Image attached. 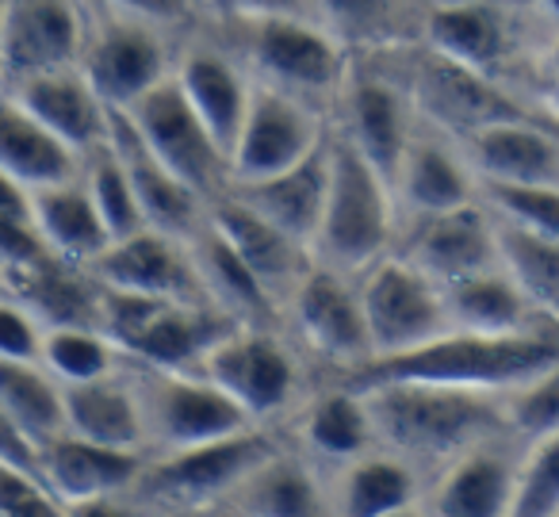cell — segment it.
Wrapping results in <instances>:
<instances>
[{
    "mask_svg": "<svg viewBox=\"0 0 559 517\" xmlns=\"http://www.w3.org/2000/svg\"><path fill=\"white\" fill-rule=\"evenodd\" d=\"M372 437V414H368V402L357 387L322 395L304 422V440L330 460H357V456H365V445Z\"/></svg>",
    "mask_w": 559,
    "mask_h": 517,
    "instance_id": "36",
    "label": "cell"
},
{
    "mask_svg": "<svg viewBox=\"0 0 559 517\" xmlns=\"http://www.w3.org/2000/svg\"><path fill=\"white\" fill-rule=\"evenodd\" d=\"M444 287V310H449L452 330H475V333H510L525 330L528 295L513 284L510 272L483 269L472 277H460Z\"/></svg>",
    "mask_w": 559,
    "mask_h": 517,
    "instance_id": "32",
    "label": "cell"
},
{
    "mask_svg": "<svg viewBox=\"0 0 559 517\" xmlns=\"http://www.w3.org/2000/svg\"><path fill=\"white\" fill-rule=\"evenodd\" d=\"M510 514H518V517L559 514V430L536 437L528 456L521 460Z\"/></svg>",
    "mask_w": 559,
    "mask_h": 517,
    "instance_id": "41",
    "label": "cell"
},
{
    "mask_svg": "<svg viewBox=\"0 0 559 517\" xmlns=\"http://www.w3.org/2000/svg\"><path fill=\"white\" fill-rule=\"evenodd\" d=\"M35 223L47 246L70 265H93L111 246V231L96 208L88 185H55L32 192Z\"/></svg>",
    "mask_w": 559,
    "mask_h": 517,
    "instance_id": "27",
    "label": "cell"
},
{
    "mask_svg": "<svg viewBox=\"0 0 559 517\" xmlns=\"http://www.w3.org/2000/svg\"><path fill=\"white\" fill-rule=\"evenodd\" d=\"M131 384L139 391L150 445L165 453L234 437L253 422V414L234 402L215 379L188 376L185 368H154Z\"/></svg>",
    "mask_w": 559,
    "mask_h": 517,
    "instance_id": "6",
    "label": "cell"
},
{
    "mask_svg": "<svg viewBox=\"0 0 559 517\" xmlns=\"http://www.w3.org/2000/svg\"><path fill=\"white\" fill-rule=\"evenodd\" d=\"M81 70L93 81L96 93L108 101V108L127 111L157 81H165V50L150 27L119 24L88 47Z\"/></svg>",
    "mask_w": 559,
    "mask_h": 517,
    "instance_id": "18",
    "label": "cell"
},
{
    "mask_svg": "<svg viewBox=\"0 0 559 517\" xmlns=\"http://www.w3.org/2000/svg\"><path fill=\"white\" fill-rule=\"evenodd\" d=\"M429 35H433V47L441 55L456 58V62L472 66V70L490 66L506 47L502 20L487 4H449V9H437L433 20H429Z\"/></svg>",
    "mask_w": 559,
    "mask_h": 517,
    "instance_id": "38",
    "label": "cell"
},
{
    "mask_svg": "<svg viewBox=\"0 0 559 517\" xmlns=\"http://www.w3.org/2000/svg\"><path fill=\"white\" fill-rule=\"evenodd\" d=\"M249 27V55L264 78L292 96H326L342 85V50L304 16L241 20Z\"/></svg>",
    "mask_w": 559,
    "mask_h": 517,
    "instance_id": "10",
    "label": "cell"
},
{
    "mask_svg": "<svg viewBox=\"0 0 559 517\" xmlns=\"http://www.w3.org/2000/svg\"><path fill=\"white\" fill-rule=\"evenodd\" d=\"M472 165L487 185H559V146L536 127L513 119L472 134Z\"/></svg>",
    "mask_w": 559,
    "mask_h": 517,
    "instance_id": "23",
    "label": "cell"
},
{
    "mask_svg": "<svg viewBox=\"0 0 559 517\" xmlns=\"http://www.w3.org/2000/svg\"><path fill=\"white\" fill-rule=\"evenodd\" d=\"M127 119L134 124V131L142 134L157 162H165L180 180L195 188L200 196L215 192L223 169H230L226 154L218 150V142L211 139V131L203 127V119L195 116L192 101L185 96L177 78H165L150 89L146 96L127 108Z\"/></svg>",
    "mask_w": 559,
    "mask_h": 517,
    "instance_id": "8",
    "label": "cell"
},
{
    "mask_svg": "<svg viewBox=\"0 0 559 517\" xmlns=\"http://www.w3.org/2000/svg\"><path fill=\"white\" fill-rule=\"evenodd\" d=\"M414 89H418V104L426 108V116H433L437 124L456 134L464 131L467 139L483 127L498 124V119H513V111L479 78V70L441 55V50L418 66Z\"/></svg>",
    "mask_w": 559,
    "mask_h": 517,
    "instance_id": "19",
    "label": "cell"
},
{
    "mask_svg": "<svg viewBox=\"0 0 559 517\" xmlns=\"http://www.w3.org/2000/svg\"><path fill=\"white\" fill-rule=\"evenodd\" d=\"M78 157L81 150L70 146L62 134H55L47 124L27 116L16 101H4V119H0V169H4V180H16L27 192L70 185L78 177Z\"/></svg>",
    "mask_w": 559,
    "mask_h": 517,
    "instance_id": "21",
    "label": "cell"
},
{
    "mask_svg": "<svg viewBox=\"0 0 559 517\" xmlns=\"http://www.w3.org/2000/svg\"><path fill=\"white\" fill-rule=\"evenodd\" d=\"M39 322L43 318L24 299L9 295L4 307H0V356L4 361H43L47 330Z\"/></svg>",
    "mask_w": 559,
    "mask_h": 517,
    "instance_id": "45",
    "label": "cell"
},
{
    "mask_svg": "<svg viewBox=\"0 0 559 517\" xmlns=\"http://www.w3.org/2000/svg\"><path fill=\"white\" fill-rule=\"evenodd\" d=\"M495 208L510 223L559 238V185H487Z\"/></svg>",
    "mask_w": 559,
    "mask_h": 517,
    "instance_id": "43",
    "label": "cell"
},
{
    "mask_svg": "<svg viewBox=\"0 0 559 517\" xmlns=\"http://www.w3.org/2000/svg\"><path fill=\"white\" fill-rule=\"evenodd\" d=\"M177 81L188 101H192L195 116L203 119L211 139L218 142V150H223L226 162H230L234 142H238L241 127H246V116H249V104H253V89H249L246 81H241V73L218 55H188Z\"/></svg>",
    "mask_w": 559,
    "mask_h": 517,
    "instance_id": "28",
    "label": "cell"
},
{
    "mask_svg": "<svg viewBox=\"0 0 559 517\" xmlns=\"http://www.w3.org/2000/svg\"><path fill=\"white\" fill-rule=\"evenodd\" d=\"M111 4L139 20H154V24H177L188 16V0H111Z\"/></svg>",
    "mask_w": 559,
    "mask_h": 517,
    "instance_id": "48",
    "label": "cell"
},
{
    "mask_svg": "<svg viewBox=\"0 0 559 517\" xmlns=\"http://www.w3.org/2000/svg\"><path fill=\"white\" fill-rule=\"evenodd\" d=\"M9 101H16L27 116L47 124L78 150H96L111 139V111L116 108H108V101L96 93L85 70L62 66V70L32 73L9 89Z\"/></svg>",
    "mask_w": 559,
    "mask_h": 517,
    "instance_id": "15",
    "label": "cell"
},
{
    "mask_svg": "<svg viewBox=\"0 0 559 517\" xmlns=\"http://www.w3.org/2000/svg\"><path fill=\"white\" fill-rule=\"evenodd\" d=\"M66 387V425L70 433L88 440H100L111 448H127L139 453L150 445L146 437V418H142V402L134 384L123 379H85V384H62Z\"/></svg>",
    "mask_w": 559,
    "mask_h": 517,
    "instance_id": "24",
    "label": "cell"
},
{
    "mask_svg": "<svg viewBox=\"0 0 559 517\" xmlns=\"http://www.w3.org/2000/svg\"><path fill=\"white\" fill-rule=\"evenodd\" d=\"M111 146H116L119 162L131 173V185L139 192L142 215L154 231L177 234V238H192L200 226V192L188 180H180L165 162H157L154 150L142 142L127 111H111Z\"/></svg>",
    "mask_w": 559,
    "mask_h": 517,
    "instance_id": "17",
    "label": "cell"
},
{
    "mask_svg": "<svg viewBox=\"0 0 559 517\" xmlns=\"http://www.w3.org/2000/svg\"><path fill=\"white\" fill-rule=\"evenodd\" d=\"M180 242L185 238H177V234L146 226V231L131 234V238L111 242L93 261V269L104 287H119V292L215 303L207 295V284H203L192 249H185Z\"/></svg>",
    "mask_w": 559,
    "mask_h": 517,
    "instance_id": "11",
    "label": "cell"
},
{
    "mask_svg": "<svg viewBox=\"0 0 559 517\" xmlns=\"http://www.w3.org/2000/svg\"><path fill=\"white\" fill-rule=\"evenodd\" d=\"M360 303H365L376 356L406 353L452 330L444 287H437V280L421 272L411 257L376 261L360 287Z\"/></svg>",
    "mask_w": 559,
    "mask_h": 517,
    "instance_id": "7",
    "label": "cell"
},
{
    "mask_svg": "<svg viewBox=\"0 0 559 517\" xmlns=\"http://www.w3.org/2000/svg\"><path fill=\"white\" fill-rule=\"evenodd\" d=\"M319 9L326 12L334 24L360 32V27L380 24V16L388 12V0H319Z\"/></svg>",
    "mask_w": 559,
    "mask_h": 517,
    "instance_id": "47",
    "label": "cell"
},
{
    "mask_svg": "<svg viewBox=\"0 0 559 517\" xmlns=\"http://www.w3.org/2000/svg\"><path fill=\"white\" fill-rule=\"evenodd\" d=\"M368 402L376 437L406 456H464L479 448L510 418L495 399L498 391L426 384V379H380L357 387Z\"/></svg>",
    "mask_w": 559,
    "mask_h": 517,
    "instance_id": "1",
    "label": "cell"
},
{
    "mask_svg": "<svg viewBox=\"0 0 559 517\" xmlns=\"http://www.w3.org/2000/svg\"><path fill=\"white\" fill-rule=\"evenodd\" d=\"M39 475L62 498L66 514H81L85 506L131 491L134 479L142 475V460L139 453L100 445V440L78 437L66 430L62 437L39 448Z\"/></svg>",
    "mask_w": 559,
    "mask_h": 517,
    "instance_id": "13",
    "label": "cell"
},
{
    "mask_svg": "<svg viewBox=\"0 0 559 517\" xmlns=\"http://www.w3.org/2000/svg\"><path fill=\"white\" fill-rule=\"evenodd\" d=\"M414 483L411 468L391 456H357L353 468L342 479V514L349 517H388L403 514L414 506Z\"/></svg>",
    "mask_w": 559,
    "mask_h": 517,
    "instance_id": "37",
    "label": "cell"
},
{
    "mask_svg": "<svg viewBox=\"0 0 559 517\" xmlns=\"http://www.w3.org/2000/svg\"><path fill=\"white\" fill-rule=\"evenodd\" d=\"M0 414L4 430H16L35 448L62 437L66 387L55 372H43L39 361H0Z\"/></svg>",
    "mask_w": 559,
    "mask_h": 517,
    "instance_id": "26",
    "label": "cell"
},
{
    "mask_svg": "<svg viewBox=\"0 0 559 517\" xmlns=\"http://www.w3.org/2000/svg\"><path fill=\"white\" fill-rule=\"evenodd\" d=\"M211 223L223 231V238L238 249L241 261L261 277V284L272 295L292 284L299 287V280H304V269H299L304 265V242H296L288 231H280L272 219H264L246 200H230L215 208Z\"/></svg>",
    "mask_w": 559,
    "mask_h": 517,
    "instance_id": "25",
    "label": "cell"
},
{
    "mask_svg": "<svg viewBox=\"0 0 559 517\" xmlns=\"http://www.w3.org/2000/svg\"><path fill=\"white\" fill-rule=\"evenodd\" d=\"M200 372L215 379L234 402L249 410L253 418H264L280 410L296 391V364L269 333L253 330V326H234L207 356H203Z\"/></svg>",
    "mask_w": 559,
    "mask_h": 517,
    "instance_id": "12",
    "label": "cell"
},
{
    "mask_svg": "<svg viewBox=\"0 0 559 517\" xmlns=\"http://www.w3.org/2000/svg\"><path fill=\"white\" fill-rule=\"evenodd\" d=\"M111 345L108 333H96L93 326H55L47 330L43 364L62 384H85V379L111 376Z\"/></svg>",
    "mask_w": 559,
    "mask_h": 517,
    "instance_id": "40",
    "label": "cell"
},
{
    "mask_svg": "<svg viewBox=\"0 0 559 517\" xmlns=\"http://www.w3.org/2000/svg\"><path fill=\"white\" fill-rule=\"evenodd\" d=\"M296 322L304 338L334 361L360 368L376 356L360 292H349L337 272H311V277L299 280Z\"/></svg>",
    "mask_w": 559,
    "mask_h": 517,
    "instance_id": "16",
    "label": "cell"
},
{
    "mask_svg": "<svg viewBox=\"0 0 559 517\" xmlns=\"http://www.w3.org/2000/svg\"><path fill=\"white\" fill-rule=\"evenodd\" d=\"M513 491H518V471L502 456L487 448L456 456L449 475L441 479L433 494V514L441 517H498L513 509Z\"/></svg>",
    "mask_w": 559,
    "mask_h": 517,
    "instance_id": "30",
    "label": "cell"
},
{
    "mask_svg": "<svg viewBox=\"0 0 559 517\" xmlns=\"http://www.w3.org/2000/svg\"><path fill=\"white\" fill-rule=\"evenodd\" d=\"M230 318L234 315H226L218 303L162 299L108 287L100 295L96 326L119 349L142 356L154 368H192L234 330Z\"/></svg>",
    "mask_w": 559,
    "mask_h": 517,
    "instance_id": "3",
    "label": "cell"
},
{
    "mask_svg": "<svg viewBox=\"0 0 559 517\" xmlns=\"http://www.w3.org/2000/svg\"><path fill=\"white\" fill-rule=\"evenodd\" d=\"M556 364L559 341L544 338V333L444 330L441 338L418 349L372 356L357 368L353 387L380 384V379H426V384L475 387V391H518L521 384L544 376Z\"/></svg>",
    "mask_w": 559,
    "mask_h": 517,
    "instance_id": "2",
    "label": "cell"
},
{
    "mask_svg": "<svg viewBox=\"0 0 559 517\" xmlns=\"http://www.w3.org/2000/svg\"><path fill=\"white\" fill-rule=\"evenodd\" d=\"M548 4H551V9H556V12H559V0H548Z\"/></svg>",
    "mask_w": 559,
    "mask_h": 517,
    "instance_id": "49",
    "label": "cell"
},
{
    "mask_svg": "<svg viewBox=\"0 0 559 517\" xmlns=\"http://www.w3.org/2000/svg\"><path fill=\"white\" fill-rule=\"evenodd\" d=\"M241 200L249 208H257L264 219L288 231L296 242H314L322 226V211H326L330 196V150H314L307 162H299L296 169L276 173L269 180H253L241 185Z\"/></svg>",
    "mask_w": 559,
    "mask_h": 517,
    "instance_id": "22",
    "label": "cell"
},
{
    "mask_svg": "<svg viewBox=\"0 0 559 517\" xmlns=\"http://www.w3.org/2000/svg\"><path fill=\"white\" fill-rule=\"evenodd\" d=\"M349 111H353V142L395 185L399 165H403L406 150H411L403 104H399L395 89L380 85V81H360L349 96Z\"/></svg>",
    "mask_w": 559,
    "mask_h": 517,
    "instance_id": "33",
    "label": "cell"
},
{
    "mask_svg": "<svg viewBox=\"0 0 559 517\" xmlns=\"http://www.w3.org/2000/svg\"><path fill=\"white\" fill-rule=\"evenodd\" d=\"M506 418L528 440L559 430V364L544 372V376L521 384L506 402Z\"/></svg>",
    "mask_w": 559,
    "mask_h": 517,
    "instance_id": "42",
    "label": "cell"
},
{
    "mask_svg": "<svg viewBox=\"0 0 559 517\" xmlns=\"http://www.w3.org/2000/svg\"><path fill=\"white\" fill-rule=\"evenodd\" d=\"M81 24L70 0H4L0 20V58L9 81L62 70L78 62Z\"/></svg>",
    "mask_w": 559,
    "mask_h": 517,
    "instance_id": "14",
    "label": "cell"
},
{
    "mask_svg": "<svg viewBox=\"0 0 559 517\" xmlns=\"http://www.w3.org/2000/svg\"><path fill=\"white\" fill-rule=\"evenodd\" d=\"M319 124L292 93H272V89H253L246 127L234 142L230 169L241 185L269 180L276 173L296 169L299 162L314 154L319 146Z\"/></svg>",
    "mask_w": 559,
    "mask_h": 517,
    "instance_id": "9",
    "label": "cell"
},
{
    "mask_svg": "<svg viewBox=\"0 0 559 517\" xmlns=\"http://www.w3.org/2000/svg\"><path fill=\"white\" fill-rule=\"evenodd\" d=\"M192 257H195V265H200L207 295L226 315L241 318V322H249V326L269 315L272 292L261 284V277L241 261V254L223 238V231H218L215 223H211L207 231L192 234Z\"/></svg>",
    "mask_w": 559,
    "mask_h": 517,
    "instance_id": "31",
    "label": "cell"
},
{
    "mask_svg": "<svg viewBox=\"0 0 559 517\" xmlns=\"http://www.w3.org/2000/svg\"><path fill=\"white\" fill-rule=\"evenodd\" d=\"M391 234V180L360 154L357 142L330 150V196L319 226V249L337 269L376 265Z\"/></svg>",
    "mask_w": 559,
    "mask_h": 517,
    "instance_id": "5",
    "label": "cell"
},
{
    "mask_svg": "<svg viewBox=\"0 0 559 517\" xmlns=\"http://www.w3.org/2000/svg\"><path fill=\"white\" fill-rule=\"evenodd\" d=\"M495 242H498V265L528 295V303L559 315V238L528 231V226L506 219L502 226H495Z\"/></svg>",
    "mask_w": 559,
    "mask_h": 517,
    "instance_id": "34",
    "label": "cell"
},
{
    "mask_svg": "<svg viewBox=\"0 0 559 517\" xmlns=\"http://www.w3.org/2000/svg\"><path fill=\"white\" fill-rule=\"evenodd\" d=\"M226 20H264V16H304L319 0H211Z\"/></svg>",
    "mask_w": 559,
    "mask_h": 517,
    "instance_id": "46",
    "label": "cell"
},
{
    "mask_svg": "<svg viewBox=\"0 0 559 517\" xmlns=\"http://www.w3.org/2000/svg\"><path fill=\"white\" fill-rule=\"evenodd\" d=\"M85 185H88V192H93L96 208H100L104 223H108L111 242H123L150 226L146 215H142L139 192H134V185H131V173L119 162L111 139L93 150V169H88Z\"/></svg>",
    "mask_w": 559,
    "mask_h": 517,
    "instance_id": "39",
    "label": "cell"
},
{
    "mask_svg": "<svg viewBox=\"0 0 559 517\" xmlns=\"http://www.w3.org/2000/svg\"><path fill=\"white\" fill-rule=\"evenodd\" d=\"M395 188L421 215H437V211L472 203V180H467L464 165L437 146H414L411 142L403 165H399Z\"/></svg>",
    "mask_w": 559,
    "mask_h": 517,
    "instance_id": "35",
    "label": "cell"
},
{
    "mask_svg": "<svg viewBox=\"0 0 559 517\" xmlns=\"http://www.w3.org/2000/svg\"><path fill=\"white\" fill-rule=\"evenodd\" d=\"M0 514L4 517H55L66 514L62 498L32 468L0 463Z\"/></svg>",
    "mask_w": 559,
    "mask_h": 517,
    "instance_id": "44",
    "label": "cell"
},
{
    "mask_svg": "<svg viewBox=\"0 0 559 517\" xmlns=\"http://www.w3.org/2000/svg\"><path fill=\"white\" fill-rule=\"evenodd\" d=\"M272 453H276L272 440L257 430H241L234 437L165 453V460H157L154 468L134 479V506L162 509V514L215 509Z\"/></svg>",
    "mask_w": 559,
    "mask_h": 517,
    "instance_id": "4",
    "label": "cell"
},
{
    "mask_svg": "<svg viewBox=\"0 0 559 517\" xmlns=\"http://www.w3.org/2000/svg\"><path fill=\"white\" fill-rule=\"evenodd\" d=\"M215 509L253 517H311L326 509V498H322L319 483L304 463L272 453Z\"/></svg>",
    "mask_w": 559,
    "mask_h": 517,
    "instance_id": "29",
    "label": "cell"
},
{
    "mask_svg": "<svg viewBox=\"0 0 559 517\" xmlns=\"http://www.w3.org/2000/svg\"><path fill=\"white\" fill-rule=\"evenodd\" d=\"M421 219L426 223H421L418 238L411 246V261L421 272H429L437 284H452V280L483 272L498 261L495 226L472 203Z\"/></svg>",
    "mask_w": 559,
    "mask_h": 517,
    "instance_id": "20",
    "label": "cell"
}]
</instances>
